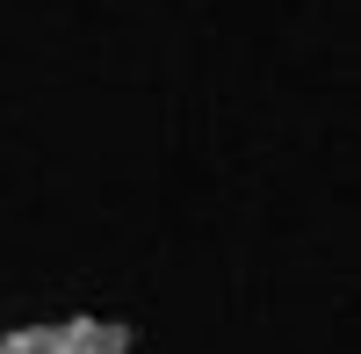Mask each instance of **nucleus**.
<instances>
[{"label": "nucleus", "instance_id": "obj_1", "mask_svg": "<svg viewBox=\"0 0 361 354\" xmlns=\"http://www.w3.org/2000/svg\"><path fill=\"white\" fill-rule=\"evenodd\" d=\"M0 354H130V326L123 318H58V326H22L0 333Z\"/></svg>", "mask_w": 361, "mask_h": 354}]
</instances>
